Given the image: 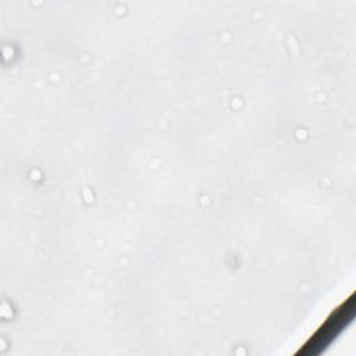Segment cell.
<instances>
[{"label":"cell","instance_id":"1","mask_svg":"<svg viewBox=\"0 0 356 356\" xmlns=\"http://www.w3.org/2000/svg\"><path fill=\"white\" fill-rule=\"evenodd\" d=\"M345 309H346V305H342L337 312H334V313L330 316V318L325 321V324L316 332L314 338L310 339V342L306 343V346H305V349H303L302 352H306L309 348L313 349V348H316V346H318V348L321 349V348H323V343L330 342L331 338H332L337 332H339V331L342 330L345 321H348V318H349V317L346 318V314L352 312V307H350L348 312H345ZM309 352H310V350H309Z\"/></svg>","mask_w":356,"mask_h":356}]
</instances>
